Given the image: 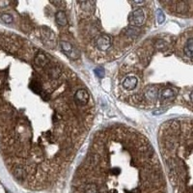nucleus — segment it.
<instances>
[{
	"label": "nucleus",
	"mask_w": 193,
	"mask_h": 193,
	"mask_svg": "<svg viewBox=\"0 0 193 193\" xmlns=\"http://www.w3.org/2000/svg\"><path fill=\"white\" fill-rule=\"evenodd\" d=\"M77 38L97 63L111 62L128 52L155 21L152 1L76 2Z\"/></svg>",
	"instance_id": "obj_3"
},
{
	"label": "nucleus",
	"mask_w": 193,
	"mask_h": 193,
	"mask_svg": "<svg viewBox=\"0 0 193 193\" xmlns=\"http://www.w3.org/2000/svg\"><path fill=\"white\" fill-rule=\"evenodd\" d=\"M90 90L65 63L16 34L0 32V151L11 174L45 188L91 130Z\"/></svg>",
	"instance_id": "obj_1"
},
{
	"label": "nucleus",
	"mask_w": 193,
	"mask_h": 193,
	"mask_svg": "<svg viewBox=\"0 0 193 193\" xmlns=\"http://www.w3.org/2000/svg\"><path fill=\"white\" fill-rule=\"evenodd\" d=\"M159 4L164 7L167 12L175 16H192L193 1H160Z\"/></svg>",
	"instance_id": "obj_4"
},
{
	"label": "nucleus",
	"mask_w": 193,
	"mask_h": 193,
	"mask_svg": "<svg viewBox=\"0 0 193 193\" xmlns=\"http://www.w3.org/2000/svg\"><path fill=\"white\" fill-rule=\"evenodd\" d=\"M73 193H166L159 159L145 135L125 125L95 133Z\"/></svg>",
	"instance_id": "obj_2"
},
{
	"label": "nucleus",
	"mask_w": 193,
	"mask_h": 193,
	"mask_svg": "<svg viewBox=\"0 0 193 193\" xmlns=\"http://www.w3.org/2000/svg\"><path fill=\"white\" fill-rule=\"evenodd\" d=\"M54 18H55L56 23H58L59 25H61V26H66V25L68 24L67 16H66V14L63 12V11H58V12L55 14Z\"/></svg>",
	"instance_id": "obj_5"
},
{
	"label": "nucleus",
	"mask_w": 193,
	"mask_h": 193,
	"mask_svg": "<svg viewBox=\"0 0 193 193\" xmlns=\"http://www.w3.org/2000/svg\"><path fill=\"white\" fill-rule=\"evenodd\" d=\"M0 19H1V21H3L4 23H7V24H11L14 22V16L11 15V14H8V13L0 14Z\"/></svg>",
	"instance_id": "obj_6"
}]
</instances>
